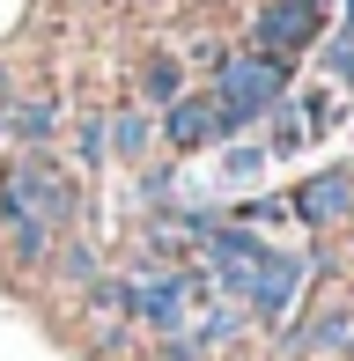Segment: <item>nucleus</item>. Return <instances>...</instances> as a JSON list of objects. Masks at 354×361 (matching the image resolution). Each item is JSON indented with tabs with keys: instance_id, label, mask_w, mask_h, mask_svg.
I'll return each mask as SVG.
<instances>
[{
	"instance_id": "obj_17",
	"label": "nucleus",
	"mask_w": 354,
	"mask_h": 361,
	"mask_svg": "<svg viewBox=\"0 0 354 361\" xmlns=\"http://www.w3.org/2000/svg\"><path fill=\"white\" fill-rule=\"evenodd\" d=\"M340 8H347V23H354V0H340Z\"/></svg>"
},
{
	"instance_id": "obj_1",
	"label": "nucleus",
	"mask_w": 354,
	"mask_h": 361,
	"mask_svg": "<svg viewBox=\"0 0 354 361\" xmlns=\"http://www.w3.org/2000/svg\"><path fill=\"white\" fill-rule=\"evenodd\" d=\"M0 228H8L23 266H44L52 243L74 228V177L44 147H23L0 162Z\"/></svg>"
},
{
	"instance_id": "obj_11",
	"label": "nucleus",
	"mask_w": 354,
	"mask_h": 361,
	"mask_svg": "<svg viewBox=\"0 0 354 361\" xmlns=\"http://www.w3.org/2000/svg\"><path fill=\"white\" fill-rule=\"evenodd\" d=\"M259 170H266V140H229L221 162H214L221 185H259Z\"/></svg>"
},
{
	"instance_id": "obj_8",
	"label": "nucleus",
	"mask_w": 354,
	"mask_h": 361,
	"mask_svg": "<svg viewBox=\"0 0 354 361\" xmlns=\"http://www.w3.org/2000/svg\"><path fill=\"white\" fill-rule=\"evenodd\" d=\"M148 140H155L148 104H118V111L104 118V155H111V162H140V155H148Z\"/></svg>"
},
{
	"instance_id": "obj_2",
	"label": "nucleus",
	"mask_w": 354,
	"mask_h": 361,
	"mask_svg": "<svg viewBox=\"0 0 354 361\" xmlns=\"http://www.w3.org/2000/svg\"><path fill=\"white\" fill-rule=\"evenodd\" d=\"M207 96L221 104V126H229V140H236V133H251V126L288 96V67H281V59H266V52H221Z\"/></svg>"
},
{
	"instance_id": "obj_13",
	"label": "nucleus",
	"mask_w": 354,
	"mask_h": 361,
	"mask_svg": "<svg viewBox=\"0 0 354 361\" xmlns=\"http://www.w3.org/2000/svg\"><path fill=\"white\" fill-rule=\"evenodd\" d=\"M317 59H325V74L340 81V89H354V23H340L332 37H317Z\"/></svg>"
},
{
	"instance_id": "obj_6",
	"label": "nucleus",
	"mask_w": 354,
	"mask_h": 361,
	"mask_svg": "<svg viewBox=\"0 0 354 361\" xmlns=\"http://www.w3.org/2000/svg\"><path fill=\"white\" fill-rule=\"evenodd\" d=\"M163 140L177 155H200V147H221L229 140V126H221V104L207 89H185L177 104H163Z\"/></svg>"
},
{
	"instance_id": "obj_14",
	"label": "nucleus",
	"mask_w": 354,
	"mask_h": 361,
	"mask_svg": "<svg viewBox=\"0 0 354 361\" xmlns=\"http://www.w3.org/2000/svg\"><path fill=\"white\" fill-rule=\"evenodd\" d=\"M59 273H67L74 288H89L96 281V251H89V243H67V251H59Z\"/></svg>"
},
{
	"instance_id": "obj_10",
	"label": "nucleus",
	"mask_w": 354,
	"mask_h": 361,
	"mask_svg": "<svg viewBox=\"0 0 354 361\" xmlns=\"http://www.w3.org/2000/svg\"><path fill=\"white\" fill-rule=\"evenodd\" d=\"M288 111H295L303 140H325L332 126H340V96H332V89H310V96H288Z\"/></svg>"
},
{
	"instance_id": "obj_16",
	"label": "nucleus",
	"mask_w": 354,
	"mask_h": 361,
	"mask_svg": "<svg viewBox=\"0 0 354 361\" xmlns=\"http://www.w3.org/2000/svg\"><path fill=\"white\" fill-rule=\"evenodd\" d=\"M295 8H310V15H332V0H295Z\"/></svg>"
},
{
	"instance_id": "obj_12",
	"label": "nucleus",
	"mask_w": 354,
	"mask_h": 361,
	"mask_svg": "<svg viewBox=\"0 0 354 361\" xmlns=\"http://www.w3.org/2000/svg\"><path fill=\"white\" fill-rule=\"evenodd\" d=\"M185 96V67H177L170 52H155L148 67H140V104H177Z\"/></svg>"
},
{
	"instance_id": "obj_5",
	"label": "nucleus",
	"mask_w": 354,
	"mask_h": 361,
	"mask_svg": "<svg viewBox=\"0 0 354 361\" xmlns=\"http://www.w3.org/2000/svg\"><path fill=\"white\" fill-rule=\"evenodd\" d=\"M317 37H325V15H310V8H295V0H266L259 15H251V52H266V59H303V52H317Z\"/></svg>"
},
{
	"instance_id": "obj_3",
	"label": "nucleus",
	"mask_w": 354,
	"mask_h": 361,
	"mask_svg": "<svg viewBox=\"0 0 354 361\" xmlns=\"http://www.w3.org/2000/svg\"><path fill=\"white\" fill-rule=\"evenodd\" d=\"M310 273H317V258H303V251H266L236 310H244V317H259V324H281L288 310H295V295L310 288Z\"/></svg>"
},
{
	"instance_id": "obj_18",
	"label": "nucleus",
	"mask_w": 354,
	"mask_h": 361,
	"mask_svg": "<svg viewBox=\"0 0 354 361\" xmlns=\"http://www.w3.org/2000/svg\"><path fill=\"white\" fill-rule=\"evenodd\" d=\"M347 170H354V162H347Z\"/></svg>"
},
{
	"instance_id": "obj_4",
	"label": "nucleus",
	"mask_w": 354,
	"mask_h": 361,
	"mask_svg": "<svg viewBox=\"0 0 354 361\" xmlns=\"http://www.w3.org/2000/svg\"><path fill=\"white\" fill-rule=\"evenodd\" d=\"M288 221H303V228H354V170L347 162L310 170L295 192H288Z\"/></svg>"
},
{
	"instance_id": "obj_9",
	"label": "nucleus",
	"mask_w": 354,
	"mask_h": 361,
	"mask_svg": "<svg viewBox=\"0 0 354 361\" xmlns=\"http://www.w3.org/2000/svg\"><path fill=\"white\" fill-rule=\"evenodd\" d=\"M52 126H59V104H52V96H23V104L0 111V133L23 140V147H44V140H52Z\"/></svg>"
},
{
	"instance_id": "obj_7",
	"label": "nucleus",
	"mask_w": 354,
	"mask_h": 361,
	"mask_svg": "<svg viewBox=\"0 0 354 361\" xmlns=\"http://www.w3.org/2000/svg\"><path fill=\"white\" fill-rule=\"evenodd\" d=\"M310 354H354V302L317 310V317H303L281 339V361H310Z\"/></svg>"
},
{
	"instance_id": "obj_15",
	"label": "nucleus",
	"mask_w": 354,
	"mask_h": 361,
	"mask_svg": "<svg viewBox=\"0 0 354 361\" xmlns=\"http://www.w3.org/2000/svg\"><path fill=\"white\" fill-rule=\"evenodd\" d=\"M82 170H96V162H104V118H82Z\"/></svg>"
}]
</instances>
